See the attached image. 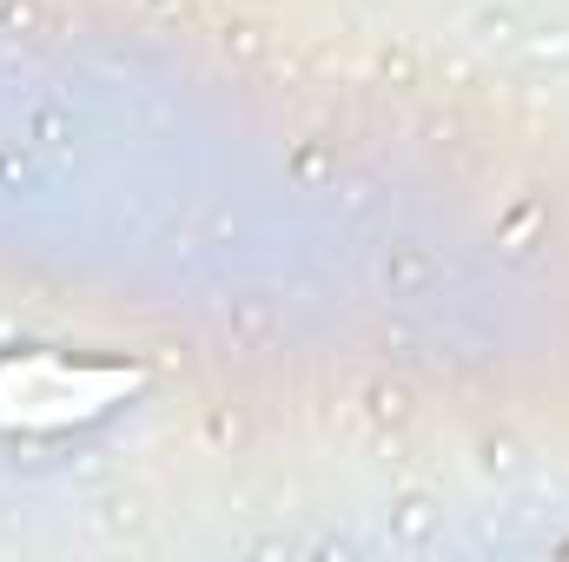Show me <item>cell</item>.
Returning a JSON list of instances; mask_svg holds the SVG:
<instances>
[{
	"mask_svg": "<svg viewBox=\"0 0 569 562\" xmlns=\"http://www.w3.org/2000/svg\"><path fill=\"white\" fill-rule=\"evenodd\" d=\"M146 378L133 364H67L53 351L0 358V430H67L127 404Z\"/></svg>",
	"mask_w": 569,
	"mask_h": 562,
	"instance_id": "cell-1",
	"label": "cell"
},
{
	"mask_svg": "<svg viewBox=\"0 0 569 562\" xmlns=\"http://www.w3.org/2000/svg\"><path fill=\"white\" fill-rule=\"evenodd\" d=\"M563 556H569V550H563Z\"/></svg>",
	"mask_w": 569,
	"mask_h": 562,
	"instance_id": "cell-2",
	"label": "cell"
}]
</instances>
